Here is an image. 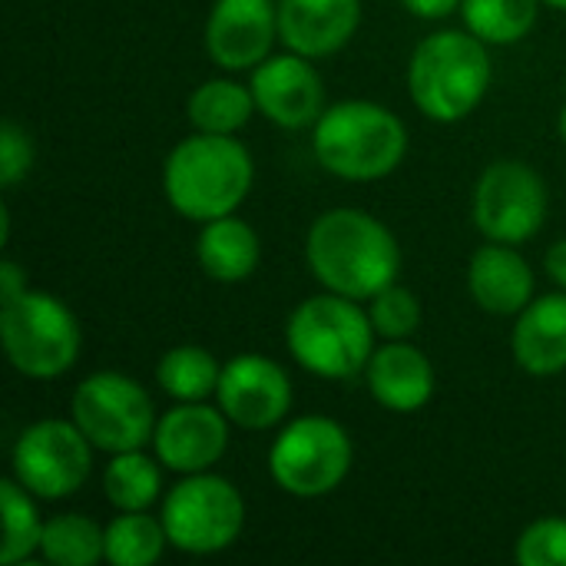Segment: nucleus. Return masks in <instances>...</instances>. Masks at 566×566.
Listing matches in <instances>:
<instances>
[{
    "mask_svg": "<svg viewBox=\"0 0 566 566\" xmlns=\"http://www.w3.org/2000/svg\"><path fill=\"white\" fill-rule=\"evenodd\" d=\"M163 471V461L156 454H146V448L109 454L103 471L106 504L113 511H153L166 494Z\"/></svg>",
    "mask_w": 566,
    "mask_h": 566,
    "instance_id": "obj_22",
    "label": "nucleus"
},
{
    "mask_svg": "<svg viewBox=\"0 0 566 566\" xmlns=\"http://www.w3.org/2000/svg\"><path fill=\"white\" fill-rule=\"evenodd\" d=\"M511 355L521 371L554 378L566 371V292L534 298L514 322Z\"/></svg>",
    "mask_w": 566,
    "mask_h": 566,
    "instance_id": "obj_19",
    "label": "nucleus"
},
{
    "mask_svg": "<svg viewBox=\"0 0 566 566\" xmlns=\"http://www.w3.org/2000/svg\"><path fill=\"white\" fill-rule=\"evenodd\" d=\"M36 557L53 566H96L106 560V527L76 511L56 514L43 524Z\"/></svg>",
    "mask_w": 566,
    "mask_h": 566,
    "instance_id": "obj_24",
    "label": "nucleus"
},
{
    "mask_svg": "<svg viewBox=\"0 0 566 566\" xmlns=\"http://www.w3.org/2000/svg\"><path fill=\"white\" fill-rule=\"evenodd\" d=\"M544 7H551V10H564L566 13V0H541Z\"/></svg>",
    "mask_w": 566,
    "mask_h": 566,
    "instance_id": "obj_35",
    "label": "nucleus"
},
{
    "mask_svg": "<svg viewBox=\"0 0 566 566\" xmlns=\"http://www.w3.org/2000/svg\"><path fill=\"white\" fill-rule=\"evenodd\" d=\"M361 27V0H279V43L308 60L335 56Z\"/></svg>",
    "mask_w": 566,
    "mask_h": 566,
    "instance_id": "obj_16",
    "label": "nucleus"
},
{
    "mask_svg": "<svg viewBox=\"0 0 566 566\" xmlns=\"http://www.w3.org/2000/svg\"><path fill=\"white\" fill-rule=\"evenodd\" d=\"M355 464V444L342 421L328 415H302L279 428L269 448L272 484L298 501L335 494Z\"/></svg>",
    "mask_w": 566,
    "mask_h": 566,
    "instance_id": "obj_7",
    "label": "nucleus"
},
{
    "mask_svg": "<svg viewBox=\"0 0 566 566\" xmlns=\"http://www.w3.org/2000/svg\"><path fill=\"white\" fill-rule=\"evenodd\" d=\"M159 517L172 551L189 557H212L242 537L245 497L229 478L216 471L182 474L172 488H166Z\"/></svg>",
    "mask_w": 566,
    "mask_h": 566,
    "instance_id": "obj_8",
    "label": "nucleus"
},
{
    "mask_svg": "<svg viewBox=\"0 0 566 566\" xmlns=\"http://www.w3.org/2000/svg\"><path fill=\"white\" fill-rule=\"evenodd\" d=\"M514 560L521 566H566V517L531 521L517 534Z\"/></svg>",
    "mask_w": 566,
    "mask_h": 566,
    "instance_id": "obj_29",
    "label": "nucleus"
},
{
    "mask_svg": "<svg viewBox=\"0 0 566 566\" xmlns=\"http://www.w3.org/2000/svg\"><path fill=\"white\" fill-rule=\"evenodd\" d=\"M285 348L302 371L325 381H352L365 375L368 358L378 348V332L365 302L318 292L292 308Z\"/></svg>",
    "mask_w": 566,
    "mask_h": 566,
    "instance_id": "obj_4",
    "label": "nucleus"
},
{
    "mask_svg": "<svg viewBox=\"0 0 566 566\" xmlns=\"http://www.w3.org/2000/svg\"><path fill=\"white\" fill-rule=\"evenodd\" d=\"M40 497H33L17 478H3L0 484V507H3V547L0 560L7 566L27 564L40 554L43 537V517L36 507Z\"/></svg>",
    "mask_w": 566,
    "mask_h": 566,
    "instance_id": "obj_27",
    "label": "nucleus"
},
{
    "mask_svg": "<svg viewBox=\"0 0 566 566\" xmlns=\"http://www.w3.org/2000/svg\"><path fill=\"white\" fill-rule=\"evenodd\" d=\"M557 133H560V139H564L566 146V103L564 109H560V116H557Z\"/></svg>",
    "mask_w": 566,
    "mask_h": 566,
    "instance_id": "obj_34",
    "label": "nucleus"
},
{
    "mask_svg": "<svg viewBox=\"0 0 566 566\" xmlns=\"http://www.w3.org/2000/svg\"><path fill=\"white\" fill-rule=\"evenodd\" d=\"M0 342L10 368L33 381L63 378L83 348L76 312L53 292L27 289L0 305Z\"/></svg>",
    "mask_w": 566,
    "mask_h": 566,
    "instance_id": "obj_6",
    "label": "nucleus"
},
{
    "mask_svg": "<svg viewBox=\"0 0 566 566\" xmlns=\"http://www.w3.org/2000/svg\"><path fill=\"white\" fill-rule=\"evenodd\" d=\"M96 448L73 418H43L27 424L10 451V478L40 501H66L93 474Z\"/></svg>",
    "mask_w": 566,
    "mask_h": 566,
    "instance_id": "obj_10",
    "label": "nucleus"
},
{
    "mask_svg": "<svg viewBox=\"0 0 566 566\" xmlns=\"http://www.w3.org/2000/svg\"><path fill=\"white\" fill-rule=\"evenodd\" d=\"M547 212V182L524 159H494L474 182L471 222L488 242L524 245L544 229Z\"/></svg>",
    "mask_w": 566,
    "mask_h": 566,
    "instance_id": "obj_11",
    "label": "nucleus"
},
{
    "mask_svg": "<svg viewBox=\"0 0 566 566\" xmlns=\"http://www.w3.org/2000/svg\"><path fill=\"white\" fill-rule=\"evenodd\" d=\"M255 113H259V106H255L252 86L239 83L232 76L202 80L186 99V116H189L192 129H199V133L239 136Z\"/></svg>",
    "mask_w": 566,
    "mask_h": 566,
    "instance_id": "obj_21",
    "label": "nucleus"
},
{
    "mask_svg": "<svg viewBox=\"0 0 566 566\" xmlns=\"http://www.w3.org/2000/svg\"><path fill=\"white\" fill-rule=\"evenodd\" d=\"M259 113L279 129H312L325 113V80L302 53H272L249 76Z\"/></svg>",
    "mask_w": 566,
    "mask_h": 566,
    "instance_id": "obj_15",
    "label": "nucleus"
},
{
    "mask_svg": "<svg viewBox=\"0 0 566 566\" xmlns=\"http://www.w3.org/2000/svg\"><path fill=\"white\" fill-rule=\"evenodd\" d=\"M401 7L418 20H444L461 10V0H401Z\"/></svg>",
    "mask_w": 566,
    "mask_h": 566,
    "instance_id": "obj_31",
    "label": "nucleus"
},
{
    "mask_svg": "<svg viewBox=\"0 0 566 566\" xmlns=\"http://www.w3.org/2000/svg\"><path fill=\"white\" fill-rule=\"evenodd\" d=\"M312 153L335 179L381 182L408 156V126L375 99H342L325 106L312 126Z\"/></svg>",
    "mask_w": 566,
    "mask_h": 566,
    "instance_id": "obj_3",
    "label": "nucleus"
},
{
    "mask_svg": "<svg viewBox=\"0 0 566 566\" xmlns=\"http://www.w3.org/2000/svg\"><path fill=\"white\" fill-rule=\"evenodd\" d=\"M279 43V0H216L202 46L222 73H252Z\"/></svg>",
    "mask_w": 566,
    "mask_h": 566,
    "instance_id": "obj_14",
    "label": "nucleus"
},
{
    "mask_svg": "<svg viewBox=\"0 0 566 566\" xmlns=\"http://www.w3.org/2000/svg\"><path fill=\"white\" fill-rule=\"evenodd\" d=\"M33 139L30 133L13 123V119H3L0 126V182L3 189H13L17 182H23L33 169Z\"/></svg>",
    "mask_w": 566,
    "mask_h": 566,
    "instance_id": "obj_30",
    "label": "nucleus"
},
{
    "mask_svg": "<svg viewBox=\"0 0 566 566\" xmlns=\"http://www.w3.org/2000/svg\"><path fill=\"white\" fill-rule=\"evenodd\" d=\"M494 76L491 46L464 30H438L424 36L408 60V93L431 123H461L488 96Z\"/></svg>",
    "mask_w": 566,
    "mask_h": 566,
    "instance_id": "obj_5",
    "label": "nucleus"
},
{
    "mask_svg": "<svg viewBox=\"0 0 566 566\" xmlns=\"http://www.w3.org/2000/svg\"><path fill=\"white\" fill-rule=\"evenodd\" d=\"M222 365L202 345H172L156 361V385L172 401H209L219 391Z\"/></svg>",
    "mask_w": 566,
    "mask_h": 566,
    "instance_id": "obj_23",
    "label": "nucleus"
},
{
    "mask_svg": "<svg viewBox=\"0 0 566 566\" xmlns=\"http://www.w3.org/2000/svg\"><path fill=\"white\" fill-rule=\"evenodd\" d=\"M232 421L212 401H172L156 421L153 454L172 474H202L216 471V464L229 451Z\"/></svg>",
    "mask_w": 566,
    "mask_h": 566,
    "instance_id": "obj_13",
    "label": "nucleus"
},
{
    "mask_svg": "<svg viewBox=\"0 0 566 566\" xmlns=\"http://www.w3.org/2000/svg\"><path fill=\"white\" fill-rule=\"evenodd\" d=\"M196 262L206 279L219 285H239L255 275L262 262V239L235 212L219 216L212 222H202L196 239Z\"/></svg>",
    "mask_w": 566,
    "mask_h": 566,
    "instance_id": "obj_20",
    "label": "nucleus"
},
{
    "mask_svg": "<svg viewBox=\"0 0 566 566\" xmlns=\"http://www.w3.org/2000/svg\"><path fill=\"white\" fill-rule=\"evenodd\" d=\"M544 269H547L551 282L566 292V239L554 242V245L547 249V255H544Z\"/></svg>",
    "mask_w": 566,
    "mask_h": 566,
    "instance_id": "obj_33",
    "label": "nucleus"
},
{
    "mask_svg": "<svg viewBox=\"0 0 566 566\" xmlns=\"http://www.w3.org/2000/svg\"><path fill=\"white\" fill-rule=\"evenodd\" d=\"M255 182V159L239 136L192 129L163 163V196L176 216L212 222L239 212Z\"/></svg>",
    "mask_w": 566,
    "mask_h": 566,
    "instance_id": "obj_2",
    "label": "nucleus"
},
{
    "mask_svg": "<svg viewBox=\"0 0 566 566\" xmlns=\"http://www.w3.org/2000/svg\"><path fill=\"white\" fill-rule=\"evenodd\" d=\"M169 547L163 517L149 511H116L106 524V564L153 566Z\"/></svg>",
    "mask_w": 566,
    "mask_h": 566,
    "instance_id": "obj_25",
    "label": "nucleus"
},
{
    "mask_svg": "<svg viewBox=\"0 0 566 566\" xmlns=\"http://www.w3.org/2000/svg\"><path fill=\"white\" fill-rule=\"evenodd\" d=\"M70 418L103 454L149 448L159 421L149 391L123 371L86 375L70 395Z\"/></svg>",
    "mask_w": 566,
    "mask_h": 566,
    "instance_id": "obj_9",
    "label": "nucleus"
},
{
    "mask_svg": "<svg viewBox=\"0 0 566 566\" xmlns=\"http://www.w3.org/2000/svg\"><path fill=\"white\" fill-rule=\"evenodd\" d=\"M27 289H30V285H27V272H23L17 262L7 259V262L0 265V305H3V302H13V298L23 295Z\"/></svg>",
    "mask_w": 566,
    "mask_h": 566,
    "instance_id": "obj_32",
    "label": "nucleus"
},
{
    "mask_svg": "<svg viewBox=\"0 0 566 566\" xmlns=\"http://www.w3.org/2000/svg\"><path fill=\"white\" fill-rule=\"evenodd\" d=\"M541 0H461L464 27L488 46H514L537 27Z\"/></svg>",
    "mask_w": 566,
    "mask_h": 566,
    "instance_id": "obj_26",
    "label": "nucleus"
},
{
    "mask_svg": "<svg viewBox=\"0 0 566 566\" xmlns=\"http://www.w3.org/2000/svg\"><path fill=\"white\" fill-rule=\"evenodd\" d=\"M216 405L226 411L232 428L272 431L289 421L295 405V388L279 361L259 352H242L222 365Z\"/></svg>",
    "mask_w": 566,
    "mask_h": 566,
    "instance_id": "obj_12",
    "label": "nucleus"
},
{
    "mask_svg": "<svg viewBox=\"0 0 566 566\" xmlns=\"http://www.w3.org/2000/svg\"><path fill=\"white\" fill-rule=\"evenodd\" d=\"M368 315L375 322L378 338H385V342L415 338V332L421 328V318H424L421 298L401 282H391L375 298H368Z\"/></svg>",
    "mask_w": 566,
    "mask_h": 566,
    "instance_id": "obj_28",
    "label": "nucleus"
},
{
    "mask_svg": "<svg viewBox=\"0 0 566 566\" xmlns=\"http://www.w3.org/2000/svg\"><path fill=\"white\" fill-rule=\"evenodd\" d=\"M305 265L325 292L368 302L398 282L401 245L375 212L338 206L308 226Z\"/></svg>",
    "mask_w": 566,
    "mask_h": 566,
    "instance_id": "obj_1",
    "label": "nucleus"
},
{
    "mask_svg": "<svg viewBox=\"0 0 566 566\" xmlns=\"http://www.w3.org/2000/svg\"><path fill=\"white\" fill-rule=\"evenodd\" d=\"M534 269L517 245L488 242L468 259V295L474 305L497 318H517L534 302Z\"/></svg>",
    "mask_w": 566,
    "mask_h": 566,
    "instance_id": "obj_18",
    "label": "nucleus"
},
{
    "mask_svg": "<svg viewBox=\"0 0 566 566\" xmlns=\"http://www.w3.org/2000/svg\"><path fill=\"white\" fill-rule=\"evenodd\" d=\"M365 385L385 411L418 415L421 408L431 405L438 375H434L431 358L418 345H411V338H405V342H385L375 348L365 368Z\"/></svg>",
    "mask_w": 566,
    "mask_h": 566,
    "instance_id": "obj_17",
    "label": "nucleus"
}]
</instances>
